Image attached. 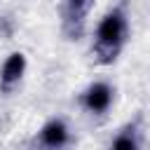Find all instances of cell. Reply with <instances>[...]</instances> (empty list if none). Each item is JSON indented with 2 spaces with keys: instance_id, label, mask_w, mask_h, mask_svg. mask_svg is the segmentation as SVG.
<instances>
[{
  "instance_id": "6da1fadb",
  "label": "cell",
  "mask_w": 150,
  "mask_h": 150,
  "mask_svg": "<svg viewBox=\"0 0 150 150\" xmlns=\"http://www.w3.org/2000/svg\"><path fill=\"white\" fill-rule=\"evenodd\" d=\"M129 40V9L127 0L115 2L96 23L91 40V56L101 66H110L120 59L124 45Z\"/></svg>"
},
{
  "instance_id": "7a4b0ae2",
  "label": "cell",
  "mask_w": 150,
  "mask_h": 150,
  "mask_svg": "<svg viewBox=\"0 0 150 150\" xmlns=\"http://www.w3.org/2000/svg\"><path fill=\"white\" fill-rule=\"evenodd\" d=\"M91 7H94V0H61L59 2L61 33L66 40H82L84 38Z\"/></svg>"
},
{
  "instance_id": "3957f363",
  "label": "cell",
  "mask_w": 150,
  "mask_h": 150,
  "mask_svg": "<svg viewBox=\"0 0 150 150\" xmlns=\"http://www.w3.org/2000/svg\"><path fill=\"white\" fill-rule=\"evenodd\" d=\"M112 101H115V87H112L110 82H105V80H94V82H89V84L80 91V96H77L80 108H82L84 112H89L91 117H103V115L110 110Z\"/></svg>"
},
{
  "instance_id": "277c9868",
  "label": "cell",
  "mask_w": 150,
  "mask_h": 150,
  "mask_svg": "<svg viewBox=\"0 0 150 150\" xmlns=\"http://www.w3.org/2000/svg\"><path fill=\"white\" fill-rule=\"evenodd\" d=\"M70 141H73V134L63 117H49L35 136V145L40 150H66Z\"/></svg>"
},
{
  "instance_id": "5b68a950",
  "label": "cell",
  "mask_w": 150,
  "mask_h": 150,
  "mask_svg": "<svg viewBox=\"0 0 150 150\" xmlns=\"http://www.w3.org/2000/svg\"><path fill=\"white\" fill-rule=\"evenodd\" d=\"M26 68H28V61H26V54L23 52H12L2 66H0V91L2 94H9L26 75Z\"/></svg>"
},
{
  "instance_id": "8992f818",
  "label": "cell",
  "mask_w": 150,
  "mask_h": 150,
  "mask_svg": "<svg viewBox=\"0 0 150 150\" xmlns=\"http://www.w3.org/2000/svg\"><path fill=\"white\" fill-rule=\"evenodd\" d=\"M143 148V129H141V120L127 122L110 141L108 150H141Z\"/></svg>"
}]
</instances>
